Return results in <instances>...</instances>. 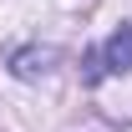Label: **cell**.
I'll return each mask as SVG.
<instances>
[{"label": "cell", "instance_id": "1", "mask_svg": "<svg viewBox=\"0 0 132 132\" xmlns=\"http://www.w3.org/2000/svg\"><path fill=\"white\" fill-rule=\"evenodd\" d=\"M102 66H107L112 76L132 71V20H122V26L107 36V46H102Z\"/></svg>", "mask_w": 132, "mask_h": 132}, {"label": "cell", "instance_id": "2", "mask_svg": "<svg viewBox=\"0 0 132 132\" xmlns=\"http://www.w3.org/2000/svg\"><path fill=\"white\" fill-rule=\"evenodd\" d=\"M51 61H56V51H51V46H26V51L10 56V71H15L20 81H36V76H46V71H51Z\"/></svg>", "mask_w": 132, "mask_h": 132}]
</instances>
